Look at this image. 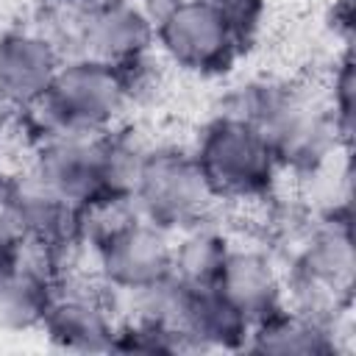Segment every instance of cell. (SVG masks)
<instances>
[{"mask_svg":"<svg viewBox=\"0 0 356 356\" xmlns=\"http://www.w3.org/2000/svg\"><path fill=\"white\" fill-rule=\"evenodd\" d=\"M253 125L273 147L284 172L306 178L331 161L339 150H350L334 125L325 95L303 83L253 78L222 95L220 111Z\"/></svg>","mask_w":356,"mask_h":356,"instance_id":"obj_1","label":"cell"},{"mask_svg":"<svg viewBox=\"0 0 356 356\" xmlns=\"http://www.w3.org/2000/svg\"><path fill=\"white\" fill-rule=\"evenodd\" d=\"M142 64L117 67L89 56L64 58L47 95L19 111L31 145L61 131L103 134L120 125L139 92L136 72Z\"/></svg>","mask_w":356,"mask_h":356,"instance_id":"obj_2","label":"cell"},{"mask_svg":"<svg viewBox=\"0 0 356 356\" xmlns=\"http://www.w3.org/2000/svg\"><path fill=\"white\" fill-rule=\"evenodd\" d=\"M192 153L220 203L267 200L284 175L267 139L253 125L225 114H214L200 128Z\"/></svg>","mask_w":356,"mask_h":356,"instance_id":"obj_3","label":"cell"},{"mask_svg":"<svg viewBox=\"0 0 356 356\" xmlns=\"http://www.w3.org/2000/svg\"><path fill=\"white\" fill-rule=\"evenodd\" d=\"M134 200L145 220L170 234L214 217L220 203L192 147L170 142L150 145L134 189Z\"/></svg>","mask_w":356,"mask_h":356,"instance_id":"obj_4","label":"cell"},{"mask_svg":"<svg viewBox=\"0 0 356 356\" xmlns=\"http://www.w3.org/2000/svg\"><path fill=\"white\" fill-rule=\"evenodd\" d=\"M156 50L195 78L225 75L245 44L203 0H170L156 14Z\"/></svg>","mask_w":356,"mask_h":356,"instance_id":"obj_5","label":"cell"},{"mask_svg":"<svg viewBox=\"0 0 356 356\" xmlns=\"http://www.w3.org/2000/svg\"><path fill=\"white\" fill-rule=\"evenodd\" d=\"M120 328L117 298L97 278L86 281L72 273L56 281V295L39 331L58 350L108 353Z\"/></svg>","mask_w":356,"mask_h":356,"instance_id":"obj_6","label":"cell"},{"mask_svg":"<svg viewBox=\"0 0 356 356\" xmlns=\"http://www.w3.org/2000/svg\"><path fill=\"white\" fill-rule=\"evenodd\" d=\"M89 256L95 261V278L114 298H125L170 275L172 234L139 217Z\"/></svg>","mask_w":356,"mask_h":356,"instance_id":"obj_7","label":"cell"},{"mask_svg":"<svg viewBox=\"0 0 356 356\" xmlns=\"http://www.w3.org/2000/svg\"><path fill=\"white\" fill-rule=\"evenodd\" d=\"M156 50V19L142 0H86L81 56L136 67Z\"/></svg>","mask_w":356,"mask_h":356,"instance_id":"obj_8","label":"cell"},{"mask_svg":"<svg viewBox=\"0 0 356 356\" xmlns=\"http://www.w3.org/2000/svg\"><path fill=\"white\" fill-rule=\"evenodd\" d=\"M103 134L61 131L44 136L33 142L28 170L56 195L81 206L103 192Z\"/></svg>","mask_w":356,"mask_h":356,"instance_id":"obj_9","label":"cell"},{"mask_svg":"<svg viewBox=\"0 0 356 356\" xmlns=\"http://www.w3.org/2000/svg\"><path fill=\"white\" fill-rule=\"evenodd\" d=\"M214 289L250 325H256L259 320L286 306L284 261L261 245H245L231 239Z\"/></svg>","mask_w":356,"mask_h":356,"instance_id":"obj_10","label":"cell"},{"mask_svg":"<svg viewBox=\"0 0 356 356\" xmlns=\"http://www.w3.org/2000/svg\"><path fill=\"white\" fill-rule=\"evenodd\" d=\"M64 56L28 22L0 31V106L25 111L42 100Z\"/></svg>","mask_w":356,"mask_h":356,"instance_id":"obj_11","label":"cell"},{"mask_svg":"<svg viewBox=\"0 0 356 356\" xmlns=\"http://www.w3.org/2000/svg\"><path fill=\"white\" fill-rule=\"evenodd\" d=\"M56 270L50 259L25 245L0 273V331H36L56 295Z\"/></svg>","mask_w":356,"mask_h":356,"instance_id":"obj_12","label":"cell"},{"mask_svg":"<svg viewBox=\"0 0 356 356\" xmlns=\"http://www.w3.org/2000/svg\"><path fill=\"white\" fill-rule=\"evenodd\" d=\"M342 328L312 320L289 306H281L270 317L250 325L245 350L270 356H331L339 353Z\"/></svg>","mask_w":356,"mask_h":356,"instance_id":"obj_13","label":"cell"},{"mask_svg":"<svg viewBox=\"0 0 356 356\" xmlns=\"http://www.w3.org/2000/svg\"><path fill=\"white\" fill-rule=\"evenodd\" d=\"M184 337L197 350H245L250 337V323L217 292V289H192Z\"/></svg>","mask_w":356,"mask_h":356,"instance_id":"obj_14","label":"cell"},{"mask_svg":"<svg viewBox=\"0 0 356 356\" xmlns=\"http://www.w3.org/2000/svg\"><path fill=\"white\" fill-rule=\"evenodd\" d=\"M228 248L231 236L220 225H214L211 217L195 222L172 234L170 275L189 289H214Z\"/></svg>","mask_w":356,"mask_h":356,"instance_id":"obj_15","label":"cell"},{"mask_svg":"<svg viewBox=\"0 0 356 356\" xmlns=\"http://www.w3.org/2000/svg\"><path fill=\"white\" fill-rule=\"evenodd\" d=\"M139 217L142 214H139L136 200L131 195L100 192V195H95V197H89L86 203L78 206V214H75L78 248L83 253H92Z\"/></svg>","mask_w":356,"mask_h":356,"instance_id":"obj_16","label":"cell"},{"mask_svg":"<svg viewBox=\"0 0 356 356\" xmlns=\"http://www.w3.org/2000/svg\"><path fill=\"white\" fill-rule=\"evenodd\" d=\"M153 142H147L131 125H114L103 134V192L131 195L136 189L145 156Z\"/></svg>","mask_w":356,"mask_h":356,"instance_id":"obj_17","label":"cell"},{"mask_svg":"<svg viewBox=\"0 0 356 356\" xmlns=\"http://www.w3.org/2000/svg\"><path fill=\"white\" fill-rule=\"evenodd\" d=\"M328 111L334 117V125L339 131V139L350 147L353 139V122H356V72H353V58L350 50L342 53V58L337 61L328 86L323 89Z\"/></svg>","mask_w":356,"mask_h":356,"instance_id":"obj_18","label":"cell"},{"mask_svg":"<svg viewBox=\"0 0 356 356\" xmlns=\"http://www.w3.org/2000/svg\"><path fill=\"white\" fill-rule=\"evenodd\" d=\"M203 3L231 25V31L239 36L245 47L256 39L267 17V0H203Z\"/></svg>","mask_w":356,"mask_h":356,"instance_id":"obj_19","label":"cell"},{"mask_svg":"<svg viewBox=\"0 0 356 356\" xmlns=\"http://www.w3.org/2000/svg\"><path fill=\"white\" fill-rule=\"evenodd\" d=\"M14 256H17V253H14V250H8V248H6L3 242H0V273H3L6 267H8V261H11Z\"/></svg>","mask_w":356,"mask_h":356,"instance_id":"obj_20","label":"cell"}]
</instances>
